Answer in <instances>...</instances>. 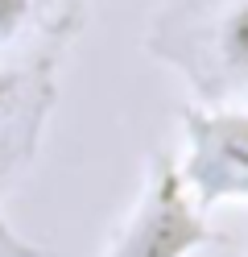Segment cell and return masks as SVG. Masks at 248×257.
Returning <instances> with one entry per match:
<instances>
[{"instance_id": "obj_1", "label": "cell", "mask_w": 248, "mask_h": 257, "mask_svg": "<svg viewBox=\"0 0 248 257\" xmlns=\"http://www.w3.org/2000/svg\"><path fill=\"white\" fill-rule=\"evenodd\" d=\"M153 38V54L170 58L194 83L198 104H227L248 91V0H194Z\"/></svg>"}, {"instance_id": "obj_2", "label": "cell", "mask_w": 248, "mask_h": 257, "mask_svg": "<svg viewBox=\"0 0 248 257\" xmlns=\"http://www.w3.org/2000/svg\"><path fill=\"white\" fill-rule=\"evenodd\" d=\"M215 245L207 212L182 187L174 154H153L145 166V183L132 199L128 216L112 232L104 257H198Z\"/></svg>"}, {"instance_id": "obj_3", "label": "cell", "mask_w": 248, "mask_h": 257, "mask_svg": "<svg viewBox=\"0 0 248 257\" xmlns=\"http://www.w3.org/2000/svg\"><path fill=\"white\" fill-rule=\"evenodd\" d=\"M190 199L215 207H248V108L194 104L182 112V154L174 158Z\"/></svg>"}, {"instance_id": "obj_4", "label": "cell", "mask_w": 248, "mask_h": 257, "mask_svg": "<svg viewBox=\"0 0 248 257\" xmlns=\"http://www.w3.org/2000/svg\"><path fill=\"white\" fill-rule=\"evenodd\" d=\"M29 87H33L29 71H0V133L21 116V108L29 100Z\"/></svg>"}, {"instance_id": "obj_5", "label": "cell", "mask_w": 248, "mask_h": 257, "mask_svg": "<svg viewBox=\"0 0 248 257\" xmlns=\"http://www.w3.org/2000/svg\"><path fill=\"white\" fill-rule=\"evenodd\" d=\"M38 9H42V0H0V50L13 46L33 25Z\"/></svg>"}]
</instances>
